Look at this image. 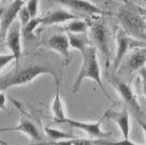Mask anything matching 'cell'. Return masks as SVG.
I'll list each match as a JSON object with an SVG mask.
<instances>
[{
	"mask_svg": "<svg viewBox=\"0 0 146 145\" xmlns=\"http://www.w3.org/2000/svg\"><path fill=\"white\" fill-rule=\"evenodd\" d=\"M8 131H17L22 132L24 134H26L28 138H30L33 141H41L42 138L41 133L39 131V129L36 128L35 122H31L30 119L26 117L21 118V120L16 126L14 127H8V128H1V132H8Z\"/></svg>",
	"mask_w": 146,
	"mask_h": 145,
	"instance_id": "12",
	"label": "cell"
},
{
	"mask_svg": "<svg viewBox=\"0 0 146 145\" xmlns=\"http://www.w3.org/2000/svg\"><path fill=\"white\" fill-rule=\"evenodd\" d=\"M137 122H139V125L141 126V128L143 129V131H144V134H145V138H146V122L144 119H141V118H137Z\"/></svg>",
	"mask_w": 146,
	"mask_h": 145,
	"instance_id": "27",
	"label": "cell"
},
{
	"mask_svg": "<svg viewBox=\"0 0 146 145\" xmlns=\"http://www.w3.org/2000/svg\"><path fill=\"white\" fill-rule=\"evenodd\" d=\"M26 5V0H13L5 10L1 11V38L9 30L11 25L16 21L19 11Z\"/></svg>",
	"mask_w": 146,
	"mask_h": 145,
	"instance_id": "11",
	"label": "cell"
},
{
	"mask_svg": "<svg viewBox=\"0 0 146 145\" xmlns=\"http://www.w3.org/2000/svg\"><path fill=\"white\" fill-rule=\"evenodd\" d=\"M94 143L96 145H137L129 139H123L120 141H109L105 139H96L94 140Z\"/></svg>",
	"mask_w": 146,
	"mask_h": 145,
	"instance_id": "22",
	"label": "cell"
},
{
	"mask_svg": "<svg viewBox=\"0 0 146 145\" xmlns=\"http://www.w3.org/2000/svg\"><path fill=\"white\" fill-rule=\"evenodd\" d=\"M145 45L146 44L143 41H140L129 36L121 27H116V54H115V59L113 63V68L115 70L118 69L119 65L123 61L125 55L127 54L129 50L137 49Z\"/></svg>",
	"mask_w": 146,
	"mask_h": 145,
	"instance_id": "5",
	"label": "cell"
},
{
	"mask_svg": "<svg viewBox=\"0 0 146 145\" xmlns=\"http://www.w3.org/2000/svg\"><path fill=\"white\" fill-rule=\"evenodd\" d=\"M27 1H28V0H26V2H27Z\"/></svg>",
	"mask_w": 146,
	"mask_h": 145,
	"instance_id": "32",
	"label": "cell"
},
{
	"mask_svg": "<svg viewBox=\"0 0 146 145\" xmlns=\"http://www.w3.org/2000/svg\"><path fill=\"white\" fill-rule=\"evenodd\" d=\"M45 46L48 50L53 51L55 53L59 54L62 60V66L66 67L71 61L70 56V41H69L68 35L64 33H57L50 37L45 42Z\"/></svg>",
	"mask_w": 146,
	"mask_h": 145,
	"instance_id": "9",
	"label": "cell"
},
{
	"mask_svg": "<svg viewBox=\"0 0 146 145\" xmlns=\"http://www.w3.org/2000/svg\"><path fill=\"white\" fill-rule=\"evenodd\" d=\"M145 2H146V0H145Z\"/></svg>",
	"mask_w": 146,
	"mask_h": 145,
	"instance_id": "33",
	"label": "cell"
},
{
	"mask_svg": "<svg viewBox=\"0 0 146 145\" xmlns=\"http://www.w3.org/2000/svg\"><path fill=\"white\" fill-rule=\"evenodd\" d=\"M69 37V41H70V46L74 49V50L81 52L82 54L83 52L92 46V42L91 40L87 37L86 33H82V35H73V33H67Z\"/></svg>",
	"mask_w": 146,
	"mask_h": 145,
	"instance_id": "18",
	"label": "cell"
},
{
	"mask_svg": "<svg viewBox=\"0 0 146 145\" xmlns=\"http://www.w3.org/2000/svg\"><path fill=\"white\" fill-rule=\"evenodd\" d=\"M40 25H42V17L31 18L30 22L22 27V35L25 40H33L36 39L35 31Z\"/></svg>",
	"mask_w": 146,
	"mask_h": 145,
	"instance_id": "19",
	"label": "cell"
},
{
	"mask_svg": "<svg viewBox=\"0 0 146 145\" xmlns=\"http://www.w3.org/2000/svg\"><path fill=\"white\" fill-rule=\"evenodd\" d=\"M104 117H108L118 126L119 130L123 134V139H129L130 118H129V113H128L127 109H123L121 111L109 110L108 112H105Z\"/></svg>",
	"mask_w": 146,
	"mask_h": 145,
	"instance_id": "13",
	"label": "cell"
},
{
	"mask_svg": "<svg viewBox=\"0 0 146 145\" xmlns=\"http://www.w3.org/2000/svg\"><path fill=\"white\" fill-rule=\"evenodd\" d=\"M26 8L28 9L32 18L38 17L36 15L39 12V0H28L26 2Z\"/></svg>",
	"mask_w": 146,
	"mask_h": 145,
	"instance_id": "24",
	"label": "cell"
},
{
	"mask_svg": "<svg viewBox=\"0 0 146 145\" xmlns=\"http://www.w3.org/2000/svg\"><path fill=\"white\" fill-rule=\"evenodd\" d=\"M89 38L94 46H96L97 50L100 51V53L105 58L106 67L110 66L111 63V52H110L109 44V29L106 28L104 22L101 18H96L90 21V28H89Z\"/></svg>",
	"mask_w": 146,
	"mask_h": 145,
	"instance_id": "4",
	"label": "cell"
},
{
	"mask_svg": "<svg viewBox=\"0 0 146 145\" xmlns=\"http://www.w3.org/2000/svg\"><path fill=\"white\" fill-rule=\"evenodd\" d=\"M78 18H82V17L75 15L72 12L66 11V10H62V9L54 10L52 12H48L44 16H42V26H52V25L60 24V23L67 24L69 22H71V21L78 19Z\"/></svg>",
	"mask_w": 146,
	"mask_h": 145,
	"instance_id": "14",
	"label": "cell"
},
{
	"mask_svg": "<svg viewBox=\"0 0 146 145\" xmlns=\"http://www.w3.org/2000/svg\"><path fill=\"white\" fill-rule=\"evenodd\" d=\"M123 2H125V3H128V2H129V1H128V0H123Z\"/></svg>",
	"mask_w": 146,
	"mask_h": 145,
	"instance_id": "30",
	"label": "cell"
},
{
	"mask_svg": "<svg viewBox=\"0 0 146 145\" xmlns=\"http://www.w3.org/2000/svg\"><path fill=\"white\" fill-rule=\"evenodd\" d=\"M103 118H104V116H103ZM103 118H101L100 120H98L96 122H86L67 117L64 118V120L58 122V124H66L70 127L82 130L83 132H85L86 134H88L94 139H105V138H109L111 136V132H105L101 129V122L103 120Z\"/></svg>",
	"mask_w": 146,
	"mask_h": 145,
	"instance_id": "8",
	"label": "cell"
},
{
	"mask_svg": "<svg viewBox=\"0 0 146 145\" xmlns=\"http://www.w3.org/2000/svg\"><path fill=\"white\" fill-rule=\"evenodd\" d=\"M17 18H18V21L21 22V24H22V27L30 22V19H31L32 17H31V15H30V13H29V11H28V9L26 8V5H24L23 8H22V10L19 11Z\"/></svg>",
	"mask_w": 146,
	"mask_h": 145,
	"instance_id": "23",
	"label": "cell"
},
{
	"mask_svg": "<svg viewBox=\"0 0 146 145\" xmlns=\"http://www.w3.org/2000/svg\"><path fill=\"white\" fill-rule=\"evenodd\" d=\"M56 85V94H55L54 100L52 102V113L54 115V122H58L60 120H64V118H67V114H66V110H64V105L62 103V100L59 94V82L55 83Z\"/></svg>",
	"mask_w": 146,
	"mask_h": 145,
	"instance_id": "16",
	"label": "cell"
},
{
	"mask_svg": "<svg viewBox=\"0 0 146 145\" xmlns=\"http://www.w3.org/2000/svg\"><path fill=\"white\" fill-rule=\"evenodd\" d=\"M44 132L46 133V136L50 138V140L52 141V142L69 140V139L76 138L74 134L67 133V132H64V131H60V130H58V129H55V128H50V127H44Z\"/></svg>",
	"mask_w": 146,
	"mask_h": 145,
	"instance_id": "21",
	"label": "cell"
},
{
	"mask_svg": "<svg viewBox=\"0 0 146 145\" xmlns=\"http://www.w3.org/2000/svg\"><path fill=\"white\" fill-rule=\"evenodd\" d=\"M89 28H90L89 19H83V18L71 21L64 24V29L67 31V33H73V35L87 33V31H89Z\"/></svg>",
	"mask_w": 146,
	"mask_h": 145,
	"instance_id": "17",
	"label": "cell"
},
{
	"mask_svg": "<svg viewBox=\"0 0 146 145\" xmlns=\"http://www.w3.org/2000/svg\"><path fill=\"white\" fill-rule=\"evenodd\" d=\"M143 16H144V19H145V21H146V14H144Z\"/></svg>",
	"mask_w": 146,
	"mask_h": 145,
	"instance_id": "31",
	"label": "cell"
},
{
	"mask_svg": "<svg viewBox=\"0 0 146 145\" xmlns=\"http://www.w3.org/2000/svg\"><path fill=\"white\" fill-rule=\"evenodd\" d=\"M139 74H140V76H141L142 81L146 82V67H143V68L139 71Z\"/></svg>",
	"mask_w": 146,
	"mask_h": 145,
	"instance_id": "28",
	"label": "cell"
},
{
	"mask_svg": "<svg viewBox=\"0 0 146 145\" xmlns=\"http://www.w3.org/2000/svg\"><path fill=\"white\" fill-rule=\"evenodd\" d=\"M52 1L69 8L70 10H72V13L80 17H83L85 15H89V16H101L106 14L112 15L109 12L106 13L104 10L97 7L95 3L88 0H52Z\"/></svg>",
	"mask_w": 146,
	"mask_h": 145,
	"instance_id": "6",
	"label": "cell"
},
{
	"mask_svg": "<svg viewBox=\"0 0 146 145\" xmlns=\"http://www.w3.org/2000/svg\"><path fill=\"white\" fill-rule=\"evenodd\" d=\"M11 61H15V56L13 54L0 55V68L1 69H3L5 66H8Z\"/></svg>",
	"mask_w": 146,
	"mask_h": 145,
	"instance_id": "25",
	"label": "cell"
},
{
	"mask_svg": "<svg viewBox=\"0 0 146 145\" xmlns=\"http://www.w3.org/2000/svg\"><path fill=\"white\" fill-rule=\"evenodd\" d=\"M43 74L50 75L54 78L55 83L59 82V77L57 75V73L48 66L30 65L27 67H23V68L16 67V70L11 71L5 75H2L0 78V89L1 91H5L7 89L12 88V87L23 86L28 83H31L38 76L43 75Z\"/></svg>",
	"mask_w": 146,
	"mask_h": 145,
	"instance_id": "1",
	"label": "cell"
},
{
	"mask_svg": "<svg viewBox=\"0 0 146 145\" xmlns=\"http://www.w3.org/2000/svg\"><path fill=\"white\" fill-rule=\"evenodd\" d=\"M116 17L118 18L121 28L129 36L146 42V21L135 5H132L130 2L126 3L119 9Z\"/></svg>",
	"mask_w": 146,
	"mask_h": 145,
	"instance_id": "3",
	"label": "cell"
},
{
	"mask_svg": "<svg viewBox=\"0 0 146 145\" xmlns=\"http://www.w3.org/2000/svg\"><path fill=\"white\" fill-rule=\"evenodd\" d=\"M142 87H143V92H144V95L146 96V82L142 81Z\"/></svg>",
	"mask_w": 146,
	"mask_h": 145,
	"instance_id": "29",
	"label": "cell"
},
{
	"mask_svg": "<svg viewBox=\"0 0 146 145\" xmlns=\"http://www.w3.org/2000/svg\"><path fill=\"white\" fill-rule=\"evenodd\" d=\"M32 145H96L94 143V140H87V139H80V138H73L69 140L56 141V142H36Z\"/></svg>",
	"mask_w": 146,
	"mask_h": 145,
	"instance_id": "20",
	"label": "cell"
},
{
	"mask_svg": "<svg viewBox=\"0 0 146 145\" xmlns=\"http://www.w3.org/2000/svg\"><path fill=\"white\" fill-rule=\"evenodd\" d=\"M109 81L130 109H132L137 114H143V109L130 85H128L126 82L117 76H110Z\"/></svg>",
	"mask_w": 146,
	"mask_h": 145,
	"instance_id": "7",
	"label": "cell"
},
{
	"mask_svg": "<svg viewBox=\"0 0 146 145\" xmlns=\"http://www.w3.org/2000/svg\"><path fill=\"white\" fill-rule=\"evenodd\" d=\"M5 102H7V97L5 95V91H1L0 92V108L1 110L5 108Z\"/></svg>",
	"mask_w": 146,
	"mask_h": 145,
	"instance_id": "26",
	"label": "cell"
},
{
	"mask_svg": "<svg viewBox=\"0 0 146 145\" xmlns=\"http://www.w3.org/2000/svg\"><path fill=\"white\" fill-rule=\"evenodd\" d=\"M97 47L96 46H90L88 47L85 52L82 53V66L81 69L78 73V76L75 78V81L73 83L72 91L75 94L80 90V88L82 86V83L85 78H90L92 81H95L99 85L100 89L104 96L108 99L112 100L111 96L109 92L106 91L104 87V84L101 78V71H100V66H99V61H98V56H97Z\"/></svg>",
	"mask_w": 146,
	"mask_h": 145,
	"instance_id": "2",
	"label": "cell"
},
{
	"mask_svg": "<svg viewBox=\"0 0 146 145\" xmlns=\"http://www.w3.org/2000/svg\"><path fill=\"white\" fill-rule=\"evenodd\" d=\"M22 24L19 21H15L5 35V43L11 51V54L15 56V64L16 67L19 65L21 56H22Z\"/></svg>",
	"mask_w": 146,
	"mask_h": 145,
	"instance_id": "10",
	"label": "cell"
},
{
	"mask_svg": "<svg viewBox=\"0 0 146 145\" xmlns=\"http://www.w3.org/2000/svg\"><path fill=\"white\" fill-rule=\"evenodd\" d=\"M146 64V49H134L128 59V70L130 72H139Z\"/></svg>",
	"mask_w": 146,
	"mask_h": 145,
	"instance_id": "15",
	"label": "cell"
}]
</instances>
